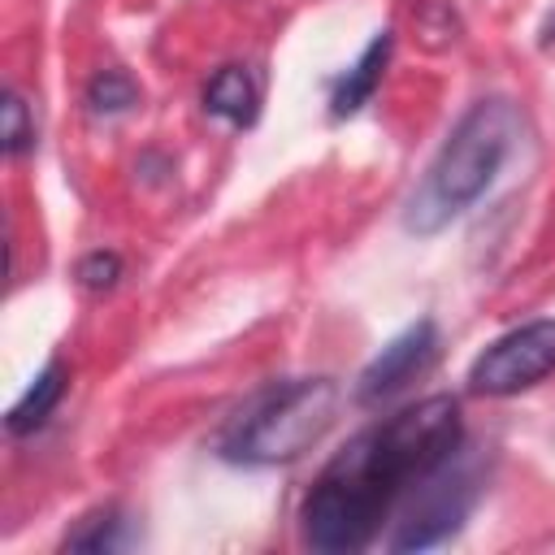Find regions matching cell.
<instances>
[{
    "instance_id": "3",
    "label": "cell",
    "mask_w": 555,
    "mask_h": 555,
    "mask_svg": "<svg viewBox=\"0 0 555 555\" xmlns=\"http://www.w3.org/2000/svg\"><path fill=\"white\" fill-rule=\"evenodd\" d=\"M338 416V386L330 377H295L256 395L221 438L234 464H291L325 438Z\"/></svg>"
},
{
    "instance_id": "14",
    "label": "cell",
    "mask_w": 555,
    "mask_h": 555,
    "mask_svg": "<svg viewBox=\"0 0 555 555\" xmlns=\"http://www.w3.org/2000/svg\"><path fill=\"white\" fill-rule=\"evenodd\" d=\"M542 39H546V43H551V39H555V17H551V22H546V26H542Z\"/></svg>"
},
{
    "instance_id": "6",
    "label": "cell",
    "mask_w": 555,
    "mask_h": 555,
    "mask_svg": "<svg viewBox=\"0 0 555 555\" xmlns=\"http://www.w3.org/2000/svg\"><path fill=\"white\" fill-rule=\"evenodd\" d=\"M434 356H438V325L425 317V321L408 325L403 334H395V338L369 360V369H364L360 382H356V399H360V403H382V399H390V395L403 390L416 373H425V369L434 364Z\"/></svg>"
},
{
    "instance_id": "4",
    "label": "cell",
    "mask_w": 555,
    "mask_h": 555,
    "mask_svg": "<svg viewBox=\"0 0 555 555\" xmlns=\"http://www.w3.org/2000/svg\"><path fill=\"white\" fill-rule=\"evenodd\" d=\"M555 373V317L529 321L494 338L468 369V386L477 395H520Z\"/></svg>"
},
{
    "instance_id": "13",
    "label": "cell",
    "mask_w": 555,
    "mask_h": 555,
    "mask_svg": "<svg viewBox=\"0 0 555 555\" xmlns=\"http://www.w3.org/2000/svg\"><path fill=\"white\" fill-rule=\"evenodd\" d=\"M117 278H121V256L117 251H91V256L78 260V282L87 291H108V286H117Z\"/></svg>"
},
{
    "instance_id": "2",
    "label": "cell",
    "mask_w": 555,
    "mask_h": 555,
    "mask_svg": "<svg viewBox=\"0 0 555 555\" xmlns=\"http://www.w3.org/2000/svg\"><path fill=\"white\" fill-rule=\"evenodd\" d=\"M520 130H525V117L512 100L503 95L477 100L438 147L434 165L425 169V182L412 191L403 208V225L412 234H438L447 221L473 208L486 195V186L499 178L507 156L516 152Z\"/></svg>"
},
{
    "instance_id": "7",
    "label": "cell",
    "mask_w": 555,
    "mask_h": 555,
    "mask_svg": "<svg viewBox=\"0 0 555 555\" xmlns=\"http://www.w3.org/2000/svg\"><path fill=\"white\" fill-rule=\"evenodd\" d=\"M256 104H260V91L251 82V74L243 65H225L208 78L204 87V108L230 126H247L256 117Z\"/></svg>"
},
{
    "instance_id": "9",
    "label": "cell",
    "mask_w": 555,
    "mask_h": 555,
    "mask_svg": "<svg viewBox=\"0 0 555 555\" xmlns=\"http://www.w3.org/2000/svg\"><path fill=\"white\" fill-rule=\"evenodd\" d=\"M61 395H65V364L61 360H52L30 386H26V395L9 408V434H30V429H39L48 416H52V408L61 403Z\"/></svg>"
},
{
    "instance_id": "5",
    "label": "cell",
    "mask_w": 555,
    "mask_h": 555,
    "mask_svg": "<svg viewBox=\"0 0 555 555\" xmlns=\"http://www.w3.org/2000/svg\"><path fill=\"white\" fill-rule=\"evenodd\" d=\"M477 499V481L464 473V468H451V460L429 473L421 481V499L408 507L399 533L390 538L395 551H425V546H438L442 538H451L460 529V520L468 516Z\"/></svg>"
},
{
    "instance_id": "11",
    "label": "cell",
    "mask_w": 555,
    "mask_h": 555,
    "mask_svg": "<svg viewBox=\"0 0 555 555\" xmlns=\"http://www.w3.org/2000/svg\"><path fill=\"white\" fill-rule=\"evenodd\" d=\"M69 551H113L121 546V516L108 507V512H91L69 538H65Z\"/></svg>"
},
{
    "instance_id": "12",
    "label": "cell",
    "mask_w": 555,
    "mask_h": 555,
    "mask_svg": "<svg viewBox=\"0 0 555 555\" xmlns=\"http://www.w3.org/2000/svg\"><path fill=\"white\" fill-rule=\"evenodd\" d=\"M30 143H35V121L26 113V100L17 91H9L4 95V152L9 156H22Z\"/></svg>"
},
{
    "instance_id": "10",
    "label": "cell",
    "mask_w": 555,
    "mask_h": 555,
    "mask_svg": "<svg viewBox=\"0 0 555 555\" xmlns=\"http://www.w3.org/2000/svg\"><path fill=\"white\" fill-rule=\"evenodd\" d=\"M87 104L91 113L100 117H113V113H126L139 104V87L126 69H100L91 82H87Z\"/></svg>"
},
{
    "instance_id": "1",
    "label": "cell",
    "mask_w": 555,
    "mask_h": 555,
    "mask_svg": "<svg viewBox=\"0 0 555 555\" xmlns=\"http://www.w3.org/2000/svg\"><path fill=\"white\" fill-rule=\"evenodd\" d=\"M460 438L464 425L451 395L416 399L395 416L369 425L312 481L299 507L304 542L325 555L369 546L390 507L447 460H455Z\"/></svg>"
},
{
    "instance_id": "8",
    "label": "cell",
    "mask_w": 555,
    "mask_h": 555,
    "mask_svg": "<svg viewBox=\"0 0 555 555\" xmlns=\"http://www.w3.org/2000/svg\"><path fill=\"white\" fill-rule=\"evenodd\" d=\"M386 56H390V30H382V35L360 52V61L343 74V82L334 87V117H347V113H356L360 104H369V95H373L377 82H382Z\"/></svg>"
}]
</instances>
